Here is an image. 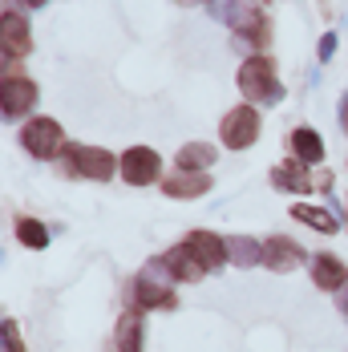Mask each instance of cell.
Returning a JSON list of instances; mask_svg holds the SVG:
<instances>
[{
    "label": "cell",
    "mask_w": 348,
    "mask_h": 352,
    "mask_svg": "<svg viewBox=\"0 0 348 352\" xmlns=\"http://www.w3.org/2000/svg\"><path fill=\"white\" fill-rule=\"evenodd\" d=\"M300 263H304V247L296 243V239H287V235L263 239V267H268V272L287 276V272H296Z\"/></svg>",
    "instance_id": "cell-8"
},
{
    "label": "cell",
    "mask_w": 348,
    "mask_h": 352,
    "mask_svg": "<svg viewBox=\"0 0 348 352\" xmlns=\"http://www.w3.org/2000/svg\"><path fill=\"white\" fill-rule=\"evenodd\" d=\"M227 21H231V29L239 36H247L251 45H268V41H272V21H268L263 12L247 8L243 0H231V4H227Z\"/></svg>",
    "instance_id": "cell-6"
},
{
    "label": "cell",
    "mask_w": 348,
    "mask_h": 352,
    "mask_svg": "<svg viewBox=\"0 0 348 352\" xmlns=\"http://www.w3.org/2000/svg\"><path fill=\"white\" fill-rule=\"evenodd\" d=\"M332 49H336V36L328 33L324 41H320V61H328V57H332Z\"/></svg>",
    "instance_id": "cell-24"
},
{
    "label": "cell",
    "mask_w": 348,
    "mask_h": 352,
    "mask_svg": "<svg viewBox=\"0 0 348 352\" xmlns=\"http://www.w3.org/2000/svg\"><path fill=\"white\" fill-rule=\"evenodd\" d=\"M162 170V158H158V150H150V146H130L126 154H122V170L118 175L126 178L130 186H150L154 178Z\"/></svg>",
    "instance_id": "cell-5"
},
{
    "label": "cell",
    "mask_w": 348,
    "mask_h": 352,
    "mask_svg": "<svg viewBox=\"0 0 348 352\" xmlns=\"http://www.w3.org/2000/svg\"><path fill=\"white\" fill-rule=\"evenodd\" d=\"M17 239L25 247H33V251H45L49 247V227L41 219H33V214H21L17 219Z\"/></svg>",
    "instance_id": "cell-21"
},
{
    "label": "cell",
    "mask_w": 348,
    "mask_h": 352,
    "mask_svg": "<svg viewBox=\"0 0 348 352\" xmlns=\"http://www.w3.org/2000/svg\"><path fill=\"white\" fill-rule=\"evenodd\" d=\"M65 175L89 178V182H109L122 170V158H113L102 146H85V142H65Z\"/></svg>",
    "instance_id": "cell-1"
},
{
    "label": "cell",
    "mask_w": 348,
    "mask_h": 352,
    "mask_svg": "<svg viewBox=\"0 0 348 352\" xmlns=\"http://www.w3.org/2000/svg\"><path fill=\"white\" fill-rule=\"evenodd\" d=\"M36 85L29 77H12V81H4V94H0V102H4V118L8 122H21L29 109L36 106Z\"/></svg>",
    "instance_id": "cell-9"
},
{
    "label": "cell",
    "mask_w": 348,
    "mask_h": 352,
    "mask_svg": "<svg viewBox=\"0 0 348 352\" xmlns=\"http://www.w3.org/2000/svg\"><path fill=\"white\" fill-rule=\"evenodd\" d=\"M259 4H268V0H259Z\"/></svg>",
    "instance_id": "cell-28"
},
{
    "label": "cell",
    "mask_w": 348,
    "mask_h": 352,
    "mask_svg": "<svg viewBox=\"0 0 348 352\" xmlns=\"http://www.w3.org/2000/svg\"><path fill=\"white\" fill-rule=\"evenodd\" d=\"M130 300H134V312L178 308V296L166 287V280H154V276H138V280L130 283Z\"/></svg>",
    "instance_id": "cell-7"
},
{
    "label": "cell",
    "mask_w": 348,
    "mask_h": 352,
    "mask_svg": "<svg viewBox=\"0 0 348 352\" xmlns=\"http://www.w3.org/2000/svg\"><path fill=\"white\" fill-rule=\"evenodd\" d=\"M210 190L207 170H178V175L162 178V195L166 199H203Z\"/></svg>",
    "instance_id": "cell-12"
},
{
    "label": "cell",
    "mask_w": 348,
    "mask_h": 352,
    "mask_svg": "<svg viewBox=\"0 0 348 352\" xmlns=\"http://www.w3.org/2000/svg\"><path fill=\"white\" fill-rule=\"evenodd\" d=\"M4 352H25V336L12 316H4Z\"/></svg>",
    "instance_id": "cell-22"
},
{
    "label": "cell",
    "mask_w": 348,
    "mask_h": 352,
    "mask_svg": "<svg viewBox=\"0 0 348 352\" xmlns=\"http://www.w3.org/2000/svg\"><path fill=\"white\" fill-rule=\"evenodd\" d=\"M287 146H292V158H300L304 166H324V138L316 130H308V126L292 130Z\"/></svg>",
    "instance_id": "cell-15"
},
{
    "label": "cell",
    "mask_w": 348,
    "mask_h": 352,
    "mask_svg": "<svg viewBox=\"0 0 348 352\" xmlns=\"http://www.w3.org/2000/svg\"><path fill=\"white\" fill-rule=\"evenodd\" d=\"M312 283L316 287H324V292H340L348 283V267L340 255H332V251H316L312 255Z\"/></svg>",
    "instance_id": "cell-11"
},
{
    "label": "cell",
    "mask_w": 348,
    "mask_h": 352,
    "mask_svg": "<svg viewBox=\"0 0 348 352\" xmlns=\"http://www.w3.org/2000/svg\"><path fill=\"white\" fill-rule=\"evenodd\" d=\"M336 304H340V312H345V316H348V283H345V287H340V292H336Z\"/></svg>",
    "instance_id": "cell-25"
},
{
    "label": "cell",
    "mask_w": 348,
    "mask_h": 352,
    "mask_svg": "<svg viewBox=\"0 0 348 352\" xmlns=\"http://www.w3.org/2000/svg\"><path fill=\"white\" fill-rule=\"evenodd\" d=\"M21 4H25V8H41V4H45V0H21Z\"/></svg>",
    "instance_id": "cell-27"
},
{
    "label": "cell",
    "mask_w": 348,
    "mask_h": 352,
    "mask_svg": "<svg viewBox=\"0 0 348 352\" xmlns=\"http://www.w3.org/2000/svg\"><path fill=\"white\" fill-rule=\"evenodd\" d=\"M272 182H276L279 190H296V195H308L312 190V175H308V166L300 158H287L283 166H276L272 170Z\"/></svg>",
    "instance_id": "cell-16"
},
{
    "label": "cell",
    "mask_w": 348,
    "mask_h": 352,
    "mask_svg": "<svg viewBox=\"0 0 348 352\" xmlns=\"http://www.w3.org/2000/svg\"><path fill=\"white\" fill-rule=\"evenodd\" d=\"M215 146L210 142H186V146H178V170H207V166H215Z\"/></svg>",
    "instance_id": "cell-17"
},
{
    "label": "cell",
    "mask_w": 348,
    "mask_h": 352,
    "mask_svg": "<svg viewBox=\"0 0 348 352\" xmlns=\"http://www.w3.org/2000/svg\"><path fill=\"white\" fill-rule=\"evenodd\" d=\"M186 243L195 247V255L207 263V272H219L223 263H231V255H227V239L215 235V231H191Z\"/></svg>",
    "instance_id": "cell-13"
},
{
    "label": "cell",
    "mask_w": 348,
    "mask_h": 352,
    "mask_svg": "<svg viewBox=\"0 0 348 352\" xmlns=\"http://www.w3.org/2000/svg\"><path fill=\"white\" fill-rule=\"evenodd\" d=\"M332 186V170H316L312 175V190H328Z\"/></svg>",
    "instance_id": "cell-23"
},
{
    "label": "cell",
    "mask_w": 348,
    "mask_h": 352,
    "mask_svg": "<svg viewBox=\"0 0 348 352\" xmlns=\"http://www.w3.org/2000/svg\"><path fill=\"white\" fill-rule=\"evenodd\" d=\"M21 146H25V154H33L41 162L57 158V154L65 150L61 122H57V118H33V122H25V126H21Z\"/></svg>",
    "instance_id": "cell-4"
},
{
    "label": "cell",
    "mask_w": 348,
    "mask_h": 352,
    "mask_svg": "<svg viewBox=\"0 0 348 352\" xmlns=\"http://www.w3.org/2000/svg\"><path fill=\"white\" fill-rule=\"evenodd\" d=\"M227 255H231L235 267H255V263H263V243L251 239V235H231L227 239Z\"/></svg>",
    "instance_id": "cell-18"
},
{
    "label": "cell",
    "mask_w": 348,
    "mask_h": 352,
    "mask_svg": "<svg viewBox=\"0 0 348 352\" xmlns=\"http://www.w3.org/2000/svg\"><path fill=\"white\" fill-rule=\"evenodd\" d=\"M292 219L308 223V227H312V231H320V235H336V231H340V223L324 211V207H308V203H296V207H292Z\"/></svg>",
    "instance_id": "cell-20"
},
{
    "label": "cell",
    "mask_w": 348,
    "mask_h": 352,
    "mask_svg": "<svg viewBox=\"0 0 348 352\" xmlns=\"http://www.w3.org/2000/svg\"><path fill=\"white\" fill-rule=\"evenodd\" d=\"M0 41H4V57H25L33 49V36H29V21L17 16V12H4V29H0Z\"/></svg>",
    "instance_id": "cell-14"
},
{
    "label": "cell",
    "mask_w": 348,
    "mask_h": 352,
    "mask_svg": "<svg viewBox=\"0 0 348 352\" xmlns=\"http://www.w3.org/2000/svg\"><path fill=\"white\" fill-rule=\"evenodd\" d=\"M239 89L247 102H276L283 98V85L276 81V61L272 57H247L239 65Z\"/></svg>",
    "instance_id": "cell-2"
},
{
    "label": "cell",
    "mask_w": 348,
    "mask_h": 352,
    "mask_svg": "<svg viewBox=\"0 0 348 352\" xmlns=\"http://www.w3.org/2000/svg\"><path fill=\"white\" fill-rule=\"evenodd\" d=\"M113 336H118V352H142V316H138V312L118 316Z\"/></svg>",
    "instance_id": "cell-19"
},
{
    "label": "cell",
    "mask_w": 348,
    "mask_h": 352,
    "mask_svg": "<svg viewBox=\"0 0 348 352\" xmlns=\"http://www.w3.org/2000/svg\"><path fill=\"white\" fill-rule=\"evenodd\" d=\"M259 130H263V122H259V109L251 106V102L227 109L223 122H219V138H223L227 150H247V146H255V142H259Z\"/></svg>",
    "instance_id": "cell-3"
},
{
    "label": "cell",
    "mask_w": 348,
    "mask_h": 352,
    "mask_svg": "<svg viewBox=\"0 0 348 352\" xmlns=\"http://www.w3.org/2000/svg\"><path fill=\"white\" fill-rule=\"evenodd\" d=\"M162 259H166L171 276H174V280H182V283H199L203 276H207V263L195 255V247L186 243V239H182V243H174Z\"/></svg>",
    "instance_id": "cell-10"
},
{
    "label": "cell",
    "mask_w": 348,
    "mask_h": 352,
    "mask_svg": "<svg viewBox=\"0 0 348 352\" xmlns=\"http://www.w3.org/2000/svg\"><path fill=\"white\" fill-rule=\"evenodd\" d=\"M340 126L348 130V94H345V102H340Z\"/></svg>",
    "instance_id": "cell-26"
}]
</instances>
